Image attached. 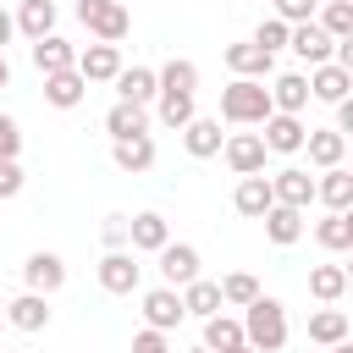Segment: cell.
<instances>
[{"instance_id": "cell-1", "label": "cell", "mask_w": 353, "mask_h": 353, "mask_svg": "<svg viewBox=\"0 0 353 353\" xmlns=\"http://www.w3.org/2000/svg\"><path fill=\"white\" fill-rule=\"evenodd\" d=\"M270 110L276 105H270V88L259 77H232L221 88V121H232V127H259Z\"/></svg>"}, {"instance_id": "cell-2", "label": "cell", "mask_w": 353, "mask_h": 353, "mask_svg": "<svg viewBox=\"0 0 353 353\" xmlns=\"http://www.w3.org/2000/svg\"><path fill=\"white\" fill-rule=\"evenodd\" d=\"M248 314H243V342L254 347V353H276L281 342H287V309L276 303V298H254V303H243Z\"/></svg>"}, {"instance_id": "cell-3", "label": "cell", "mask_w": 353, "mask_h": 353, "mask_svg": "<svg viewBox=\"0 0 353 353\" xmlns=\"http://www.w3.org/2000/svg\"><path fill=\"white\" fill-rule=\"evenodd\" d=\"M77 22L99 39V44H121L132 28V11L121 0H77Z\"/></svg>"}, {"instance_id": "cell-4", "label": "cell", "mask_w": 353, "mask_h": 353, "mask_svg": "<svg viewBox=\"0 0 353 353\" xmlns=\"http://www.w3.org/2000/svg\"><path fill=\"white\" fill-rule=\"evenodd\" d=\"M138 281H143V265H138L132 248H110V254L99 259V287H105V292L127 298V292H138Z\"/></svg>"}, {"instance_id": "cell-5", "label": "cell", "mask_w": 353, "mask_h": 353, "mask_svg": "<svg viewBox=\"0 0 353 353\" xmlns=\"http://www.w3.org/2000/svg\"><path fill=\"white\" fill-rule=\"evenodd\" d=\"M259 127H265L259 138H265V149H270V154H298V149H303V138H309L303 116H287V110H270Z\"/></svg>"}, {"instance_id": "cell-6", "label": "cell", "mask_w": 353, "mask_h": 353, "mask_svg": "<svg viewBox=\"0 0 353 353\" xmlns=\"http://www.w3.org/2000/svg\"><path fill=\"white\" fill-rule=\"evenodd\" d=\"M182 320H188V309H182V292H176V287L160 281V287L143 292V325H154V331H176Z\"/></svg>"}, {"instance_id": "cell-7", "label": "cell", "mask_w": 353, "mask_h": 353, "mask_svg": "<svg viewBox=\"0 0 353 353\" xmlns=\"http://www.w3.org/2000/svg\"><path fill=\"white\" fill-rule=\"evenodd\" d=\"M221 154H226V165L237 171V176H254V171H265V138L259 132H226V143H221Z\"/></svg>"}, {"instance_id": "cell-8", "label": "cell", "mask_w": 353, "mask_h": 353, "mask_svg": "<svg viewBox=\"0 0 353 353\" xmlns=\"http://www.w3.org/2000/svg\"><path fill=\"white\" fill-rule=\"evenodd\" d=\"M331 33L320 28V22H292L287 28V50L298 55V61H309V66H320V61H331Z\"/></svg>"}, {"instance_id": "cell-9", "label": "cell", "mask_w": 353, "mask_h": 353, "mask_svg": "<svg viewBox=\"0 0 353 353\" xmlns=\"http://www.w3.org/2000/svg\"><path fill=\"white\" fill-rule=\"evenodd\" d=\"M22 281H28V292H61L66 287V265H61V254H50V248H39V254H28V265H22Z\"/></svg>"}, {"instance_id": "cell-10", "label": "cell", "mask_w": 353, "mask_h": 353, "mask_svg": "<svg viewBox=\"0 0 353 353\" xmlns=\"http://www.w3.org/2000/svg\"><path fill=\"white\" fill-rule=\"evenodd\" d=\"M270 193H276V204L309 210V204H314V176H309L303 165H281V171L270 176Z\"/></svg>"}, {"instance_id": "cell-11", "label": "cell", "mask_w": 353, "mask_h": 353, "mask_svg": "<svg viewBox=\"0 0 353 353\" xmlns=\"http://www.w3.org/2000/svg\"><path fill=\"white\" fill-rule=\"evenodd\" d=\"M127 243H132V254H160V248L171 243V226H165V215H154V210H143V215H127Z\"/></svg>"}, {"instance_id": "cell-12", "label": "cell", "mask_w": 353, "mask_h": 353, "mask_svg": "<svg viewBox=\"0 0 353 353\" xmlns=\"http://www.w3.org/2000/svg\"><path fill=\"white\" fill-rule=\"evenodd\" d=\"M154 259H160V281H165V287H188V281L199 276V248H193V243H165Z\"/></svg>"}, {"instance_id": "cell-13", "label": "cell", "mask_w": 353, "mask_h": 353, "mask_svg": "<svg viewBox=\"0 0 353 353\" xmlns=\"http://www.w3.org/2000/svg\"><path fill=\"white\" fill-rule=\"evenodd\" d=\"M347 88H353V72H347V66H336V61H320V66H309V99H325V105H336V99H347Z\"/></svg>"}, {"instance_id": "cell-14", "label": "cell", "mask_w": 353, "mask_h": 353, "mask_svg": "<svg viewBox=\"0 0 353 353\" xmlns=\"http://www.w3.org/2000/svg\"><path fill=\"white\" fill-rule=\"evenodd\" d=\"M221 143H226V132H221V116H193V121L182 127V149H188L193 160H210V154H221Z\"/></svg>"}, {"instance_id": "cell-15", "label": "cell", "mask_w": 353, "mask_h": 353, "mask_svg": "<svg viewBox=\"0 0 353 353\" xmlns=\"http://www.w3.org/2000/svg\"><path fill=\"white\" fill-rule=\"evenodd\" d=\"M77 72H83V83H110L121 72V44H88V50H77Z\"/></svg>"}, {"instance_id": "cell-16", "label": "cell", "mask_w": 353, "mask_h": 353, "mask_svg": "<svg viewBox=\"0 0 353 353\" xmlns=\"http://www.w3.org/2000/svg\"><path fill=\"white\" fill-rule=\"evenodd\" d=\"M226 66H232L237 77H259V83H265V77L276 72V55L259 50L254 39H243V44H226Z\"/></svg>"}, {"instance_id": "cell-17", "label": "cell", "mask_w": 353, "mask_h": 353, "mask_svg": "<svg viewBox=\"0 0 353 353\" xmlns=\"http://www.w3.org/2000/svg\"><path fill=\"white\" fill-rule=\"evenodd\" d=\"M232 204H237V215L259 221V215L276 204V193H270V176H265V171H254V176H237V193H232Z\"/></svg>"}, {"instance_id": "cell-18", "label": "cell", "mask_w": 353, "mask_h": 353, "mask_svg": "<svg viewBox=\"0 0 353 353\" xmlns=\"http://www.w3.org/2000/svg\"><path fill=\"white\" fill-rule=\"evenodd\" d=\"M33 66H39V77L66 72V66H77V44H66L61 33H44V39H33Z\"/></svg>"}, {"instance_id": "cell-19", "label": "cell", "mask_w": 353, "mask_h": 353, "mask_svg": "<svg viewBox=\"0 0 353 353\" xmlns=\"http://www.w3.org/2000/svg\"><path fill=\"white\" fill-rule=\"evenodd\" d=\"M110 160H116L127 176H138V171L154 165V138H149V132H138V138H110Z\"/></svg>"}, {"instance_id": "cell-20", "label": "cell", "mask_w": 353, "mask_h": 353, "mask_svg": "<svg viewBox=\"0 0 353 353\" xmlns=\"http://www.w3.org/2000/svg\"><path fill=\"white\" fill-rule=\"evenodd\" d=\"M6 325H17V331H44L50 325V303H44V292H22V298H11L6 303Z\"/></svg>"}, {"instance_id": "cell-21", "label": "cell", "mask_w": 353, "mask_h": 353, "mask_svg": "<svg viewBox=\"0 0 353 353\" xmlns=\"http://www.w3.org/2000/svg\"><path fill=\"white\" fill-rule=\"evenodd\" d=\"M83 94H88V83H83V72H77V66H66V72H50V77H44V99H50L55 110L83 105Z\"/></svg>"}, {"instance_id": "cell-22", "label": "cell", "mask_w": 353, "mask_h": 353, "mask_svg": "<svg viewBox=\"0 0 353 353\" xmlns=\"http://www.w3.org/2000/svg\"><path fill=\"white\" fill-rule=\"evenodd\" d=\"M270 105L287 110V116H303V105H309V77H303V72H281V77H270Z\"/></svg>"}, {"instance_id": "cell-23", "label": "cell", "mask_w": 353, "mask_h": 353, "mask_svg": "<svg viewBox=\"0 0 353 353\" xmlns=\"http://www.w3.org/2000/svg\"><path fill=\"white\" fill-rule=\"evenodd\" d=\"M105 132H110V138H138V132H149V105L116 99V105L105 110Z\"/></svg>"}, {"instance_id": "cell-24", "label": "cell", "mask_w": 353, "mask_h": 353, "mask_svg": "<svg viewBox=\"0 0 353 353\" xmlns=\"http://www.w3.org/2000/svg\"><path fill=\"white\" fill-rule=\"evenodd\" d=\"M303 149H309V165H342V154H347V138L336 132V127H309V138H303Z\"/></svg>"}, {"instance_id": "cell-25", "label": "cell", "mask_w": 353, "mask_h": 353, "mask_svg": "<svg viewBox=\"0 0 353 353\" xmlns=\"http://www.w3.org/2000/svg\"><path fill=\"white\" fill-rule=\"evenodd\" d=\"M314 199H320L325 210H347V204H353V171L325 165V171L314 176Z\"/></svg>"}, {"instance_id": "cell-26", "label": "cell", "mask_w": 353, "mask_h": 353, "mask_svg": "<svg viewBox=\"0 0 353 353\" xmlns=\"http://www.w3.org/2000/svg\"><path fill=\"white\" fill-rule=\"evenodd\" d=\"M259 221H265V237H270L276 248H287V243L303 237V210H292V204H270Z\"/></svg>"}, {"instance_id": "cell-27", "label": "cell", "mask_w": 353, "mask_h": 353, "mask_svg": "<svg viewBox=\"0 0 353 353\" xmlns=\"http://www.w3.org/2000/svg\"><path fill=\"white\" fill-rule=\"evenodd\" d=\"M182 292V309L193 314V320H210V314H221L226 303H221V281H204V276H193L188 287H176Z\"/></svg>"}, {"instance_id": "cell-28", "label": "cell", "mask_w": 353, "mask_h": 353, "mask_svg": "<svg viewBox=\"0 0 353 353\" xmlns=\"http://www.w3.org/2000/svg\"><path fill=\"white\" fill-rule=\"evenodd\" d=\"M199 88V66L188 55H171L160 72H154V94H193Z\"/></svg>"}, {"instance_id": "cell-29", "label": "cell", "mask_w": 353, "mask_h": 353, "mask_svg": "<svg viewBox=\"0 0 353 353\" xmlns=\"http://www.w3.org/2000/svg\"><path fill=\"white\" fill-rule=\"evenodd\" d=\"M17 33H28V39H44V33H55V0H17Z\"/></svg>"}, {"instance_id": "cell-30", "label": "cell", "mask_w": 353, "mask_h": 353, "mask_svg": "<svg viewBox=\"0 0 353 353\" xmlns=\"http://www.w3.org/2000/svg\"><path fill=\"white\" fill-rule=\"evenodd\" d=\"M110 83H116V99H132V105L154 99V66H121Z\"/></svg>"}, {"instance_id": "cell-31", "label": "cell", "mask_w": 353, "mask_h": 353, "mask_svg": "<svg viewBox=\"0 0 353 353\" xmlns=\"http://www.w3.org/2000/svg\"><path fill=\"white\" fill-rule=\"evenodd\" d=\"M314 237H320V248L347 254V248H353V215H347V210H331V215L314 226Z\"/></svg>"}, {"instance_id": "cell-32", "label": "cell", "mask_w": 353, "mask_h": 353, "mask_svg": "<svg viewBox=\"0 0 353 353\" xmlns=\"http://www.w3.org/2000/svg\"><path fill=\"white\" fill-rule=\"evenodd\" d=\"M309 342H320V347L347 342V314H342V309H314V314H309Z\"/></svg>"}, {"instance_id": "cell-33", "label": "cell", "mask_w": 353, "mask_h": 353, "mask_svg": "<svg viewBox=\"0 0 353 353\" xmlns=\"http://www.w3.org/2000/svg\"><path fill=\"white\" fill-rule=\"evenodd\" d=\"M309 292H314L320 303H336V298L347 292V270H342V265H314V270H309Z\"/></svg>"}, {"instance_id": "cell-34", "label": "cell", "mask_w": 353, "mask_h": 353, "mask_svg": "<svg viewBox=\"0 0 353 353\" xmlns=\"http://www.w3.org/2000/svg\"><path fill=\"white\" fill-rule=\"evenodd\" d=\"M237 342H243V320H232V314H210L204 320V347L210 353H226Z\"/></svg>"}, {"instance_id": "cell-35", "label": "cell", "mask_w": 353, "mask_h": 353, "mask_svg": "<svg viewBox=\"0 0 353 353\" xmlns=\"http://www.w3.org/2000/svg\"><path fill=\"white\" fill-rule=\"evenodd\" d=\"M314 11H320L314 22H320L331 39H347V33H353V0H325V6H314Z\"/></svg>"}, {"instance_id": "cell-36", "label": "cell", "mask_w": 353, "mask_h": 353, "mask_svg": "<svg viewBox=\"0 0 353 353\" xmlns=\"http://www.w3.org/2000/svg\"><path fill=\"white\" fill-rule=\"evenodd\" d=\"M154 99H160V121H165L171 132H182V127L199 116V110H193V94H154Z\"/></svg>"}, {"instance_id": "cell-37", "label": "cell", "mask_w": 353, "mask_h": 353, "mask_svg": "<svg viewBox=\"0 0 353 353\" xmlns=\"http://www.w3.org/2000/svg\"><path fill=\"white\" fill-rule=\"evenodd\" d=\"M254 298H259V281H254L248 270L221 276V303H237V309H243V303H254Z\"/></svg>"}, {"instance_id": "cell-38", "label": "cell", "mask_w": 353, "mask_h": 353, "mask_svg": "<svg viewBox=\"0 0 353 353\" xmlns=\"http://www.w3.org/2000/svg\"><path fill=\"white\" fill-rule=\"evenodd\" d=\"M287 28H292V22H281V17H265V22L254 28V44L276 55V50H287Z\"/></svg>"}, {"instance_id": "cell-39", "label": "cell", "mask_w": 353, "mask_h": 353, "mask_svg": "<svg viewBox=\"0 0 353 353\" xmlns=\"http://www.w3.org/2000/svg\"><path fill=\"white\" fill-rule=\"evenodd\" d=\"M270 6H276L281 22H314V6L320 0H270Z\"/></svg>"}, {"instance_id": "cell-40", "label": "cell", "mask_w": 353, "mask_h": 353, "mask_svg": "<svg viewBox=\"0 0 353 353\" xmlns=\"http://www.w3.org/2000/svg\"><path fill=\"white\" fill-rule=\"evenodd\" d=\"M17 154H22V127L0 110V160H17Z\"/></svg>"}, {"instance_id": "cell-41", "label": "cell", "mask_w": 353, "mask_h": 353, "mask_svg": "<svg viewBox=\"0 0 353 353\" xmlns=\"http://www.w3.org/2000/svg\"><path fill=\"white\" fill-rule=\"evenodd\" d=\"M22 182H28V176H22V165H17V160H0V204H6V199H17V193H22Z\"/></svg>"}, {"instance_id": "cell-42", "label": "cell", "mask_w": 353, "mask_h": 353, "mask_svg": "<svg viewBox=\"0 0 353 353\" xmlns=\"http://www.w3.org/2000/svg\"><path fill=\"white\" fill-rule=\"evenodd\" d=\"M132 353H171V342H165V331H154V325H143V331L132 336Z\"/></svg>"}, {"instance_id": "cell-43", "label": "cell", "mask_w": 353, "mask_h": 353, "mask_svg": "<svg viewBox=\"0 0 353 353\" xmlns=\"http://www.w3.org/2000/svg\"><path fill=\"white\" fill-rule=\"evenodd\" d=\"M99 237H105V248H127V215H105Z\"/></svg>"}, {"instance_id": "cell-44", "label": "cell", "mask_w": 353, "mask_h": 353, "mask_svg": "<svg viewBox=\"0 0 353 353\" xmlns=\"http://www.w3.org/2000/svg\"><path fill=\"white\" fill-rule=\"evenodd\" d=\"M336 132H342V138L353 132V99H336Z\"/></svg>"}, {"instance_id": "cell-45", "label": "cell", "mask_w": 353, "mask_h": 353, "mask_svg": "<svg viewBox=\"0 0 353 353\" xmlns=\"http://www.w3.org/2000/svg\"><path fill=\"white\" fill-rule=\"evenodd\" d=\"M11 33H17V22H11V11L0 6V55H6V44H11Z\"/></svg>"}, {"instance_id": "cell-46", "label": "cell", "mask_w": 353, "mask_h": 353, "mask_svg": "<svg viewBox=\"0 0 353 353\" xmlns=\"http://www.w3.org/2000/svg\"><path fill=\"white\" fill-rule=\"evenodd\" d=\"M0 88H11V61L0 55Z\"/></svg>"}, {"instance_id": "cell-47", "label": "cell", "mask_w": 353, "mask_h": 353, "mask_svg": "<svg viewBox=\"0 0 353 353\" xmlns=\"http://www.w3.org/2000/svg\"><path fill=\"white\" fill-rule=\"evenodd\" d=\"M331 353H353V347H347V342H331Z\"/></svg>"}, {"instance_id": "cell-48", "label": "cell", "mask_w": 353, "mask_h": 353, "mask_svg": "<svg viewBox=\"0 0 353 353\" xmlns=\"http://www.w3.org/2000/svg\"><path fill=\"white\" fill-rule=\"evenodd\" d=\"M226 353H254V347H248V342H237V347H226Z\"/></svg>"}, {"instance_id": "cell-49", "label": "cell", "mask_w": 353, "mask_h": 353, "mask_svg": "<svg viewBox=\"0 0 353 353\" xmlns=\"http://www.w3.org/2000/svg\"><path fill=\"white\" fill-rule=\"evenodd\" d=\"M0 325H6V303H0Z\"/></svg>"}, {"instance_id": "cell-50", "label": "cell", "mask_w": 353, "mask_h": 353, "mask_svg": "<svg viewBox=\"0 0 353 353\" xmlns=\"http://www.w3.org/2000/svg\"><path fill=\"white\" fill-rule=\"evenodd\" d=\"M193 353H210V347H193Z\"/></svg>"}]
</instances>
